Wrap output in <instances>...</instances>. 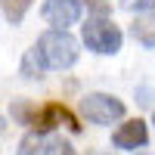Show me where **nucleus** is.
Here are the masks:
<instances>
[{
	"mask_svg": "<svg viewBox=\"0 0 155 155\" xmlns=\"http://www.w3.org/2000/svg\"><path fill=\"white\" fill-rule=\"evenodd\" d=\"M28 6H31V0H3V12H6V19H9L12 25H19V22L25 19Z\"/></svg>",
	"mask_w": 155,
	"mask_h": 155,
	"instance_id": "6e6552de",
	"label": "nucleus"
},
{
	"mask_svg": "<svg viewBox=\"0 0 155 155\" xmlns=\"http://www.w3.org/2000/svg\"><path fill=\"white\" fill-rule=\"evenodd\" d=\"M12 118L16 121H22V124H34V115H31V106L25 99H19V102H12Z\"/></svg>",
	"mask_w": 155,
	"mask_h": 155,
	"instance_id": "9b49d317",
	"label": "nucleus"
},
{
	"mask_svg": "<svg viewBox=\"0 0 155 155\" xmlns=\"http://www.w3.org/2000/svg\"><path fill=\"white\" fill-rule=\"evenodd\" d=\"M41 149H44V146H41V134L34 130V134H28V137L22 140V149H19V155H41Z\"/></svg>",
	"mask_w": 155,
	"mask_h": 155,
	"instance_id": "9d476101",
	"label": "nucleus"
},
{
	"mask_svg": "<svg viewBox=\"0 0 155 155\" xmlns=\"http://www.w3.org/2000/svg\"><path fill=\"white\" fill-rule=\"evenodd\" d=\"M124 9H155V0H121Z\"/></svg>",
	"mask_w": 155,
	"mask_h": 155,
	"instance_id": "ddd939ff",
	"label": "nucleus"
},
{
	"mask_svg": "<svg viewBox=\"0 0 155 155\" xmlns=\"http://www.w3.org/2000/svg\"><path fill=\"white\" fill-rule=\"evenodd\" d=\"M84 44L93 53H118L121 50V31L118 25H112L106 19H93L84 25Z\"/></svg>",
	"mask_w": 155,
	"mask_h": 155,
	"instance_id": "f03ea898",
	"label": "nucleus"
},
{
	"mask_svg": "<svg viewBox=\"0 0 155 155\" xmlns=\"http://www.w3.org/2000/svg\"><path fill=\"white\" fill-rule=\"evenodd\" d=\"M44 19L56 28H68L81 19V0H47L44 3Z\"/></svg>",
	"mask_w": 155,
	"mask_h": 155,
	"instance_id": "20e7f679",
	"label": "nucleus"
},
{
	"mask_svg": "<svg viewBox=\"0 0 155 155\" xmlns=\"http://www.w3.org/2000/svg\"><path fill=\"white\" fill-rule=\"evenodd\" d=\"M112 140H115L118 149H140V146H146L149 134H146V124L143 121H127V124H121L118 130H115Z\"/></svg>",
	"mask_w": 155,
	"mask_h": 155,
	"instance_id": "423d86ee",
	"label": "nucleus"
},
{
	"mask_svg": "<svg viewBox=\"0 0 155 155\" xmlns=\"http://www.w3.org/2000/svg\"><path fill=\"white\" fill-rule=\"evenodd\" d=\"M41 71H44V62L37 59V53L31 50V53L25 56V62H22V74L25 78H41Z\"/></svg>",
	"mask_w": 155,
	"mask_h": 155,
	"instance_id": "1a4fd4ad",
	"label": "nucleus"
},
{
	"mask_svg": "<svg viewBox=\"0 0 155 155\" xmlns=\"http://www.w3.org/2000/svg\"><path fill=\"white\" fill-rule=\"evenodd\" d=\"M0 134H3V118H0Z\"/></svg>",
	"mask_w": 155,
	"mask_h": 155,
	"instance_id": "4468645a",
	"label": "nucleus"
},
{
	"mask_svg": "<svg viewBox=\"0 0 155 155\" xmlns=\"http://www.w3.org/2000/svg\"><path fill=\"white\" fill-rule=\"evenodd\" d=\"M81 112L93 124H112V121H118L124 115V102L115 99V96H106V93H90L81 102Z\"/></svg>",
	"mask_w": 155,
	"mask_h": 155,
	"instance_id": "7ed1b4c3",
	"label": "nucleus"
},
{
	"mask_svg": "<svg viewBox=\"0 0 155 155\" xmlns=\"http://www.w3.org/2000/svg\"><path fill=\"white\" fill-rule=\"evenodd\" d=\"M59 124L71 127V130H81V124L74 121V115H71L65 106H59V102H50L41 115H34V127H37V134H47V130H53V127H59Z\"/></svg>",
	"mask_w": 155,
	"mask_h": 155,
	"instance_id": "39448f33",
	"label": "nucleus"
},
{
	"mask_svg": "<svg viewBox=\"0 0 155 155\" xmlns=\"http://www.w3.org/2000/svg\"><path fill=\"white\" fill-rule=\"evenodd\" d=\"M44 155H78V152H74V149H71L68 143H62V140H56L53 146H47V152H44Z\"/></svg>",
	"mask_w": 155,
	"mask_h": 155,
	"instance_id": "f8f14e48",
	"label": "nucleus"
},
{
	"mask_svg": "<svg viewBox=\"0 0 155 155\" xmlns=\"http://www.w3.org/2000/svg\"><path fill=\"white\" fill-rule=\"evenodd\" d=\"M152 121H155V118H152Z\"/></svg>",
	"mask_w": 155,
	"mask_h": 155,
	"instance_id": "2eb2a0df",
	"label": "nucleus"
},
{
	"mask_svg": "<svg viewBox=\"0 0 155 155\" xmlns=\"http://www.w3.org/2000/svg\"><path fill=\"white\" fill-rule=\"evenodd\" d=\"M134 37L143 47H155V12H146V16H137L134 22Z\"/></svg>",
	"mask_w": 155,
	"mask_h": 155,
	"instance_id": "0eeeda50",
	"label": "nucleus"
},
{
	"mask_svg": "<svg viewBox=\"0 0 155 155\" xmlns=\"http://www.w3.org/2000/svg\"><path fill=\"white\" fill-rule=\"evenodd\" d=\"M37 59L44 62V68H71L78 62V41L65 31V28H53L47 31L34 47Z\"/></svg>",
	"mask_w": 155,
	"mask_h": 155,
	"instance_id": "f257e3e1",
	"label": "nucleus"
}]
</instances>
